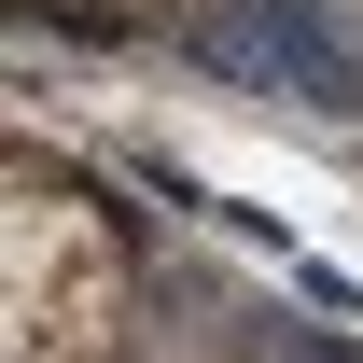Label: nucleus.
<instances>
[{
  "label": "nucleus",
  "instance_id": "nucleus-1",
  "mask_svg": "<svg viewBox=\"0 0 363 363\" xmlns=\"http://www.w3.org/2000/svg\"><path fill=\"white\" fill-rule=\"evenodd\" d=\"M140 308V238L98 182L14 154L0 182V363H98Z\"/></svg>",
  "mask_w": 363,
  "mask_h": 363
},
{
  "label": "nucleus",
  "instance_id": "nucleus-2",
  "mask_svg": "<svg viewBox=\"0 0 363 363\" xmlns=\"http://www.w3.org/2000/svg\"><path fill=\"white\" fill-rule=\"evenodd\" d=\"M56 28H154V14H182V0H43Z\"/></svg>",
  "mask_w": 363,
  "mask_h": 363
}]
</instances>
